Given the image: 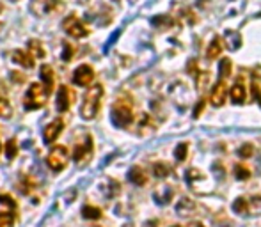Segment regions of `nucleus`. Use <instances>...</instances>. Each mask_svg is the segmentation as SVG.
<instances>
[{
  "label": "nucleus",
  "mask_w": 261,
  "mask_h": 227,
  "mask_svg": "<svg viewBox=\"0 0 261 227\" xmlns=\"http://www.w3.org/2000/svg\"><path fill=\"white\" fill-rule=\"evenodd\" d=\"M0 11H2V4H0Z\"/></svg>",
  "instance_id": "obj_45"
},
{
  "label": "nucleus",
  "mask_w": 261,
  "mask_h": 227,
  "mask_svg": "<svg viewBox=\"0 0 261 227\" xmlns=\"http://www.w3.org/2000/svg\"><path fill=\"white\" fill-rule=\"evenodd\" d=\"M110 119H112V124L118 126V128H126L128 124H132L133 121V110L132 105L124 99H119L118 103H114L112 112H110Z\"/></svg>",
  "instance_id": "obj_3"
},
{
  "label": "nucleus",
  "mask_w": 261,
  "mask_h": 227,
  "mask_svg": "<svg viewBox=\"0 0 261 227\" xmlns=\"http://www.w3.org/2000/svg\"><path fill=\"white\" fill-rule=\"evenodd\" d=\"M0 204H5V206H9L13 211L16 210V202L13 201V197L5 195V194H2V195H0Z\"/></svg>",
  "instance_id": "obj_37"
},
{
  "label": "nucleus",
  "mask_w": 261,
  "mask_h": 227,
  "mask_svg": "<svg viewBox=\"0 0 261 227\" xmlns=\"http://www.w3.org/2000/svg\"><path fill=\"white\" fill-rule=\"evenodd\" d=\"M62 128H64V121H62V119H55V121L48 123L45 126V130H43V142H45L46 146L53 144V142L59 139Z\"/></svg>",
  "instance_id": "obj_8"
},
{
  "label": "nucleus",
  "mask_w": 261,
  "mask_h": 227,
  "mask_svg": "<svg viewBox=\"0 0 261 227\" xmlns=\"http://www.w3.org/2000/svg\"><path fill=\"white\" fill-rule=\"evenodd\" d=\"M68 149L64 146H55L53 149L50 151V155L46 156V163L52 170L55 172H61L64 167L68 165Z\"/></svg>",
  "instance_id": "obj_4"
},
{
  "label": "nucleus",
  "mask_w": 261,
  "mask_h": 227,
  "mask_svg": "<svg viewBox=\"0 0 261 227\" xmlns=\"http://www.w3.org/2000/svg\"><path fill=\"white\" fill-rule=\"evenodd\" d=\"M231 67H233V64H231L229 59H222L220 61V66H219V75L222 80H226V77L231 73Z\"/></svg>",
  "instance_id": "obj_35"
},
{
  "label": "nucleus",
  "mask_w": 261,
  "mask_h": 227,
  "mask_svg": "<svg viewBox=\"0 0 261 227\" xmlns=\"http://www.w3.org/2000/svg\"><path fill=\"white\" fill-rule=\"evenodd\" d=\"M222 37L215 36L213 39H211L210 47H208V50H206V57L210 59V61H213V59H217V57L222 53V48H224V45H222Z\"/></svg>",
  "instance_id": "obj_18"
},
{
  "label": "nucleus",
  "mask_w": 261,
  "mask_h": 227,
  "mask_svg": "<svg viewBox=\"0 0 261 227\" xmlns=\"http://www.w3.org/2000/svg\"><path fill=\"white\" fill-rule=\"evenodd\" d=\"M16 155H18V144H16L15 139H11L5 142V156L7 160H15Z\"/></svg>",
  "instance_id": "obj_28"
},
{
  "label": "nucleus",
  "mask_w": 261,
  "mask_h": 227,
  "mask_svg": "<svg viewBox=\"0 0 261 227\" xmlns=\"http://www.w3.org/2000/svg\"><path fill=\"white\" fill-rule=\"evenodd\" d=\"M236 155L240 156V158H251L252 155H254V147H252V144H244L238 147V153Z\"/></svg>",
  "instance_id": "obj_36"
},
{
  "label": "nucleus",
  "mask_w": 261,
  "mask_h": 227,
  "mask_svg": "<svg viewBox=\"0 0 261 227\" xmlns=\"http://www.w3.org/2000/svg\"><path fill=\"white\" fill-rule=\"evenodd\" d=\"M48 89L45 87V83H32L29 91L25 94V99H23V105H25L27 110H36L41 109L43 105L46 103V96H48Z\"/></svg>",
  "instance_id": "obj_2"
},
{
  "label": "nucleus",
  "mask_w": 261,
  "mask_h": 227,
  "mask_svg": "<svg viewBox=\"0 0 261 227\" xmlns=\"http://www.w3.org/2000/svg\"><path fill=\"white\" fill-rule=\"evenodd\" d=\"M71 59H73V48L68 47V45H64V48H62V61L70 62Z\"/></svg>",
  "instance_id": "obj_38"
},
{
  "label": "nucleus",
  "mask_w": 261,
  "mask_h": 227,
  "mask_svg": "<svg viewBox=\"0 0 261 227\" xmlns=\"http://www.w3.org/2000/svg\"><path fill=\"white\" fill-rule=\"evenodd\" d=\"M61 9H62L61 0H32L31 2V11L36 16L52 15V13Z\"/></svg>",
  "instance_id": "obj_7"
},
{
  "label": "nucleus",
  "mask_w": 261,
  "mask_h": 227,
  "mask_svg": "<svg viewBox=\"0 0 261 227\" xmlns=\"http://www.w3.org/2000/svg\"><path fill=\"white\" fill-rule=\"evenodd\" d=\"M194 210H195V202L190 197H181L178 201V204H176V213H178L179 217H187Z\"/></svg>",
  "instance_id": "obj_15"
},
{
  "label": "nucleus",
  "mask_w": 261,
  "mask_h": 227,
  "mask_svg": "<svg viewBox=\"0 0 261 227\" xmlns=\"http://www.w3.org/2000/svg\"><path fill=\"white\" fill-rule=\"evenodd\" d=\"M226 96H227V87H226V80L220 78L217 85L211 89V94H210V103L213 107H222L226 103Z\"/></svg>",
  "instance_id": "obj_10"
},
{
  "label": "nucleus",
  "mask_w": 261,
  "mask_h": 227,
  "mask_svg": "<svg viewBox=\"0 0 261 227\" xmlns=\"http://www.w3.org/2000/svg\"><path fill=\"white\" fill-rule=\"evenodd\" d=\"M18 188H20L21 194H31L34 188H36V181L32 179V178H29V176H21L20 183H18Z\"/></svg>",
  "instance_id": "obj_22"
},
{
  "label": "nucleus",
  "mask_w": 261,
  "mask_h": 227,
  "mask_svg": "<svg viewBox=\"0 0 261 227\" xmlns=\"http://www.w3.org/2000/svg\"><path fill=\"white\" fill-rule=\"evenodd\" d=\"M142 227H158V220H157V218H153V220H148V222L144 224Z\"/></svg>",
  "instance_id": "obj_41"
},
{
  "label": "nucleus",
  "mask_w": 261,
  "mask_h": 227,
  "mask_svg": "<svg viewBox=\"0 0 261 227\" xmlns=\"http://www.w3.org/2000/svg\"><path fill=\"white\" fill-rule=\"evenodd\" d=\"M203 110H205V98L203 99H199V101H197V107H195V110H194V117L197 119L201 115V112H203Z\"/></svg>",
  "instance_id": "obj_40"
},
{
  "label": "nucleus",
  "mask_w": 261,
  "mask_h": 227,
  "mask_svg": "<svg viewBox=\"0 0 261 227\" xmlns=\"http://www.w3.org/2000/svg\"><path fill=\"white\" fill-rule=\"evenodd\" d=\"M64 31L68 32V36L75 37V39H82V37L89 36V29L86 27V23H82V20H78L75 15H70L62 23Z\"/></svg>",
  "instance_id": "obj_5"
},
{
  "label": "nucleus",
  "mask_w": 261,
  "mask_h": 227,
  "mask_svg": "<svg viewBox=\"0 0 261 227\" xmlns=\"http://www.w3.org/2000/svg\"><path fill=\"white\" fill-rule=\"evenodd\" d=\"M249 215H261V197L249 199Z\"/></svg>",
  "instance_id": "obj_33"
},
{
  "label": "nucleus",
  "mask_w": 261,
  "mask_h": 227,
  "mask_svg": "<svg viewBox=\"0 0 261 227\" xmlns=\"http://www.w3.org/2000/svg\"><path fill=\"white\" fill-rule=\"evenodd\" d=\"M151 23H153L155 27L162 29V31H165V29H169V27L174 25V20L167 15H160V16H155L153 20H151Z\"/></svg>",
  "instance_id": "obj_21"
},
{
  "label": "nucleus",
  "mask_w": 261,
  "mask_h": 227,
  "mask_svg": "<svg viewBox=\"0 0 261 227\" xmlns=\"http://www.w3.org/2000/svg\"><path fill=\"white\" fill-rule=\"evenodd\" d=\"M189 155V144L187 142H179L176 146V149H174V156H176V160L178 162H183Z\"/></svg>",
  "instance_id": "obj_32"
},
{
  "label": "nucleus",
  "mask_w": 261,
  "mask_h": 227,
  "mask_svg": "<svg viewBox=\"0 0 261 227\" xmlns=\"http://www.w3.org/2000/svg\"><path fill=\"white\" fill-rule=\"evenodd\" d=\"M13 115V109H11V103L7 101L5 96L0 94V119H9Z\"/></svg>",
  "instance_id": "obj_27"
},
{
  "label": "nucleus",
  "mask_w": 261,
  "mask_h": 227,
  "mask_svg": "<svg viewBox=\"0 0 261 227\" xmlns=\"http://www.w3.org/2000/svg\"><path fill=\"white\" fill-rule=\"evenodd\" d=\"M0 29H2V21H0Z\"/></svg>",
  "instance_id": "obj_44"
},
{
  "label": "nucleus",
  "mask_w": 261,
  "mask_h": 227,
  "mask_svg": "<svg viewBox=\"0 0 261 227\" xmlns=\"http://www.w3.org/2000/svg\"><path fill=\"white\" fill-rule=\"evenodd\" d=\"M103 194H105V197L107 199H114L116 195H119V192H121V186H119V183L116 179H108L105 185L102 186Z\"/></svg>",
  "instance_id": "obj_20"
},
{
  "label": "nucleus",
  "mask_w": 261,
  "mask_h": 227,
  "mask_svg": "<svg viewBox=\"0 0 261 227\" xmlns=\"http://www.w3.org/2000/svg\"><path fill=\"white\" fill-rule=\"evenodd\" d=\"M224 39H226V47L229 48V50H233V52L242 47V36L236 31H227Z\"/></svg>",
  "instance_id": "obj_19"
},
{
  "label": "nucleus",
  "mask_w": 261,
  "mask_h": 227,
  "mask_svg": "<svg viewBox=\"0 0 261 227\" xmlns=\"http://www.w3.org/2000/svg\"><path fill=\"white\" fill-rule=\"evenodd\" d=\"M82 217L87 218V220H98V218H102V210L96 206L87 204V206H84V210H82Z\"/></svg>",
  "instance_id": "obj_24"
},
{
  "label": "nucleus",
  "mask_w": 261,
  "mask_h": 227,
  "mask_svg": "<svg viewBox=\"0 0 261 227\" xmlns=\"http://www.w3.org/2000/svg\"><path fill=\"white\" fill-rule=\"evenodd\" d=\"M245 87H244V83H242V80H238V82L231 87V91H229V98H231V101L235 105H242L244 101H245Z\"/></svg>",
  "instance_id": "obj_14"
},
{
  "label": "nucleus",
  "mask_w": 261,
  "mask_h": 227,
  "mask_svg": "<svg viewBox=\"0 0 261 227\" xmlns=\"http://www.w3.org/2000/svg\"><path fill=\"white\" fill-rule=\"evenodd\" d=\"M92 149H94V146H92V137L91 135H87L82 144H78L77 147H75V151H73V160H75V163H77L78 167L86 165L87 162L91 160Z\"/></svg>",
  "instance_id": "obj_6"
},
{
  "label": "nucleus",
  "mask_w": 261,
  "mask_h": 227,
  "mask_svg": "<svg viewBox=\"0 0 261 227\" xmlns=\"http://www.w3.org/2000/svg\"><path fill=\"white\" fill-rule=\"evenodd\" d=\"M119 36H121V31H116V32H114V34H112V36L108 37L107 45H105V52H108V50H110V47H112L114 41H116V39H118Z\"/></svg>",
  "instance_id": "obj_39"
},
{
  "label": "nucleus",
  "mask_w": 261,
  "mask_h": 227,
  "mask_svg": "<svg viewBox=\"0 0 261 227\" xmlns=\"http://www.w3.org/2000/svg\"><path fill=\"white\" fill-rule=\"evenodd\" d=\"M233 174H235L236 179L245 181V179H249V178H251V170L247 169L245 165H240V163H236L235 170H233Z\"/></svg>",
  "instance_id": "obj_30"
},
{
  "label": "nucleus",
  "mask_w": 261,
  "mask_h": 227,
  "mask_svg": "<svg viewBox=\"0 0 261 227\" xmlns=\"http://www.w3.org/2000/svg\"><path fill=\"white\" fill-rule=\"evenodd\" d=\"M153 197H155V202H157V204H160V206H167V204L173 201L174 188L171 185H162L158 190H155Z\"/></svg>",
  "instance_id": "obj_12"
},
{
  "label": "nucleus",
  "mask_w": 261,
  "mask_h": 227,
  "mask_svg": "<svg viewBox=\"0 0 261 227\" xmlns=\"http://www.w3.org/2000/svg\"><path fill=\"white\" fill-rule=\"evenodd\" d=\"M92 80H94V71L89 64H82L78 66L73 73V83H77L80 87H86V85H91Z\"/></svg>",
  "instance_id": "obj_9"
},
{
  "label": "nucleus",
  "mask_w": 261,
  "mask_h": 227,
  "mask_svg": "<svg viewBox=\"0 0 261 227\" xmlns=\"http://www.w3.org/2000/svg\"><path fill=\"white\" fill-rule=\"evenodd\" d=\"M39 77H41V82L45 83V87L48 89V93L53 91V83H55V75H53V69L50 66H41L39 69Z\"/></svg>",
  "instance_id": "obj_16"
},
{
  "label": "nucleus",
  "mask_w": 261,
  "mask_h": 227,
  "mask_svg": "<svg viewBox=\"0 0 261 227\" xmlns=\"http://www.w3.org/2000/svg\"><path fill=\"white\" fill-rule=\"evenodd\" d=\"M13 61L16 64H20L21 67H27V69L34 67V57L29 52H25V50H15L13 52Z\"/></svg>",
  "instance_id": "obj_13"
},
{
  "label": "nucleus",
  "mask_w": 261,
  "mask_h": 227,
  "mask_svg": "<svg viewBox=\"0 0 261 227\" xmlns=\"http://www.w3.org/2000/svg\"><path fill=\"white\" fill-rule=\"evenodd\" d=\"M233 211L238 213V215H245V213H249V199H245V197H238V199L233 202Z\"/></svg>",
  "instance_id": "obj_25"
},
{
  "label": "nucleus",
  "mask_w": 261,
  "mask_h": 227,
  "mask_svg": "<svg viewBox=\"0 0 261 227\" xmlns=\"http://www.w3.org/2000/svg\"><path fill=\"white\" fill-rule=\"evenodd\" d=\"M251 91H252V99H254V101H256V103L261 107V87H260V82H258L256 75H252Z\"/></svg>",
  "instance_id": "obj_29"
},
{
  "label": "nucleus",
  "mask_w": 261,
  "mask_h": 227,
  "mask_svg": "<svg viewBox=\"0 0 261 227\" xmlns=\"http://www.w3.org/2000/svg\"><path fill=\"white\" fill-rule=\"evenodd\" d=\"M171 227H181V226H171Z\"/></svg>",
  "instance_id": "obj_43"
},
{
  "label": "nucleus",
  "mask_w": 261,
  "mask_h": 227,
  "mask_svg": "<svg viewBox=\"0 0 261 227\" xmlns=\"http://www.w3.org/2000/svg\"><path fill=\"white\" fill-rule=\"evenodd\" d=\"M185 179H187L189 185H194L197 179H203V172L197 169H189L187 170V174H185Z\"/></svg>",
  "instance_id": "obj_34"
},
{
  "label": "nucleus",
  "mask_w": 261,
  "mask_h": 227,
  "mask_svg": "<svg viewBox=\"0 0 261 227\" xmlns=\"http://www.w3.org/2000/svg\"><path fill=\"white\" fill-rule=\"evenodd\" d=\"M29 53H31L34 59H43V57H45V48H43V45L39 41L31 39V41H29Z\"/></svg>",
  "instance_id": "obj_23"
},
{
  "label": "nucleus",
  "mask_w": 261,
  "mask_h": 227,
  "mask_svg": "<svg viewBox=\"0 0 261 227\" xmlns=\"http://www.w3.org/2000/svg\"><path fill=\"white\" fill-rule=\"evenodd\" d=\"M0 149H2V146H0Z\"/></svg>",
  "instance_id": "obj_47"
},
{
  "label": "nucleus",
  "mask_w": 261,
  "mask_h": 227,
  "mask_svg": "<svg viewBox=\"0 0 261 227\" xmlns=\"http://www.w3.org/2000/svg\"><path fill=\"white\" fill-rule=\"evenodd\" d=\"M71 98H73V94H71V91L68 89V85H61L59 91H57V99H55L57 110H59V112H68L70 107H71Z\"/></svg>",
  "instance_id": "obj_11"
},
{
  "label": "nucleus",
  "mask_w": 261,
  "mask_h": 227,
  "mask_svg": "<svg viewBox=\"0 0 261 227\" xmlns=\"http://www.w3.org/2000/svg\"><path fill=\"white\" fill-rule=\"evenodd\" d=\"M187 227H205V226H203V222H190Z\"/></svg>",
  "instance_id": "obj_42"
},
{
  "label": "nucleus",
  "mask_w": 261,
  "mask_h": 227,
  "mask_svg": "<svg viewBox=\"0 0 261 227\" xmlns=\"http://www.w3.org/2000/svg\"><path fill=\"white\" fill-rule=\"evenodd\" d=\"M94 227H98V226H94Z\"/></svg>",
  "instance_id": "obj_48"
},
{
  "label": "nucleus",
  "mask_w": 261,
  "mask_h": 227,
  "mask_svg": "<svg viewBox=\"0 0 261 227\" xmlns=\"http://www.w3.org/2000/svg\"><path fill=\"white\" fill-rule=\"evenodd\" d=\"M153 174L157 178H160V179H164V178H167L171 174V167L167 163H164V162H157V163H153Z\"/></svg>",
  "instance_id": "obj_26"
},
{
  "label": "nucleus",
  "mask_w": 261,
  "mask_h": 227,
  "mask_svg": "<svg viewBox=\"0 0 261 227\" xmlns=\"http://www.w3.org/2000/svg\"><path fill=\"white\" fill-rule=\"evenodd\" d=\"M13 226H15V213L0 211V227H13Z\"/></svg>",
  "instance_id": "obj_31"
},
{
  "label": "nucleus",
  "mask_w": 261,
  "mask_h": 227,
  "mask_svg": "<svg viewBox=\"0 0 261 227\" xmlns=\"http://www.w3.org/2000/svg\"><path fill=\"white\" fill-rule=\"evenodd\" d=\"M114 2H119V0H114Z\"/></svg>",
  "instance_id": "obj_46"
},
{
  "label": "nucleus",
  "mask_w": 261,
  "mask_h": 227,
  "mask_svg": "<svg viewBox=\"0 0 261 227\" xmlns=\"http://www.w3.org/2000/svg\"><path fill=\"white\" fill-rule=\"evenodd\" d=\"M128 181H132L133 185L137 186H144L148 183V176H146V172L140 167H132L128 170Z\"/></svg>",
  "instance_id": "obj_17"
},
{
  "label": "nucleus",
  "mask_w": 261,
  "mask_h": 227,
  "mask_svg": "<svg viewBox=\"0 0 261 227\" xmlns=\"http://www.w3.org/2000/svg\"><path fill=\"white\" fill-rule=\"evenodd\" d=\"M102 98H103V85L102 83H94L89 87V91L84 96L82 107H80V117L86 121H91L98 115L100 107H102Z\"/></svg>",
  "instance_id": "obj_1"
}]
</instances>
